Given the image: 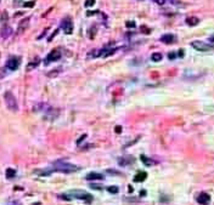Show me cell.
Masks as SVG:
<instances>
[{"label": "cell", "instance_id": "6da1fadb", "mask_svg": "<svg viewBox=\"0 0 214 205\" xmlns=\"http://www.w3.org/2000/svg\"><path fill=\"white\" fill-rule=\"evenodd\" d=\"M80 169L79 166L67 163V162H56L52 164V168L50 169L51 172L52 171H59V172H63V173H71V172H75Z\"/></svg>", "mask_w": 214, "mask_h": 205}, {"label": "cell", "instance_id": "7a4b0ae2", "mask_svg": "<svg viewBox=\"0 0 214 205\" xmlns=\"http://www.w3.org/2000/svg\"><path fill=\"white\" fill-rule=\"evenodd\" d=\"M43 110L44 113V118L46 120H54L59 117V109L56 108H52L48 104H38V107L36 108V110Z\"/></svg>", "mask_w": 214, "mask_h": 205}, {"label": "cell", "instance_id": "3957f363", "mask_svg": "<svg viewBox=\"0 0 214 205\" xmlns=\"http://www.w3.org/2000/svg\"><path fill=\"white\" fill-rule=\"evenodd\" d=\"M67 194H68V197L71 198V200L73 199V198H74V199H80V200L86 202L88 204H90V203L93 202V199H94L91 194H89L88 192L82 191V189H74V191L68 192Z\"/></svg>", "mask_w": 214, "mask_h": 205}, {"label": "cell", "instance_id": "277c9868", "mask_svg": "<svg viewBox=\"0 0 214 205\" xmlns=\"http://www.w3.org/2000/svg\"><path fill=\"white\" fill-rule=\"evenodd\" d=\"M4 100H5V103H6V107H7L10 110L16 112V110L18 109L17 101H16V98H15V96H13V94H12V92L6 91V92L4 94Z\"/></svg>", "mask_w": 214, "mask_h": 205}, {"label": "cell", "instance_id": "5b68a950", "mask_svg": "<svg viewBox=\"0 0 214 205\" xmlns=\"http://www.w3.org/2000/svg\"><path fill=\"white\" fill-rule=\"evenodd\" d=\"M191 46H192L195 50L202 51V52H204V51H211V50L214 49V45L207 44V43L201 41V40H195V41H192V43H191Z\"/></svg>", "mask_w": 214, "mask_h": 205}, {"label": "cell", "instance_id": "8992f818", "mask_svg": "<svg viewBox=\"0 0 214 205\" xmlns=\"http://www.w3.org/2000/svg\"><path fill=\"white\" fill-rule=\"evenodd\" d=\"M20 65H21V58L13 56V57H10L7 60L5 67H6V69H9V70H16V69L20 67Z\"/></svg>", "mask_w": 214, "mask_h": 205}, {"label": "cell", "instance_id": "52a82bcc", "mask_svg": "<svg viewBox=\"0 0 214 205\" xmlns=\"http://www.w3.org/2000/svg\"><path fill=\"white\" fill-rule=\"evenodd\" d=\"M61 28L63 29V32L66 34H72L73 32V22L70 17H66L61 21Z\"/></svg>", "mask_w": 214, "mask_h": 205}, {"label": "cell", "instance_id": "ba28073f", "mask_svg": "<svg viewBox=\"0 0 214 205\" xmlns=\"http://www.w3.org/2000/svg\"><path fill=\"white\" fill-rule=\"evenodd\" d=\"M62 57V54H61V51L59 50V49H55V50H52L48 56H46V60H45V63L48 65V63H50V62H55V61H59L60 58Z\"/></svg>", "mask_w": 214, "mask_h": 205}, {"label": "cell", "instance_id": "9c48e42d", "mask_svg": "<svg viewBox=\"0 0 214 205\" xmlns=\"http://www.w3.org/2000/svg\"><path fill=\"white\" fill-rule=\"evenodd\" d=\"M29 21H31V18H29V17H26V18H23V20L18 23V27H17V34H22V33L28 28V26H29Z\"/></svg>", "mask_w": 214, "mask_h": 205}, {"label": "cell", "instance_id": "30bf717a", "mask_svg": "<svg viewBox=\"0 0 214 205\" xmlns=\"http://www.w3.org/2000/svg\"><path fill=\"white\" fill-rule=\"evenodd\" d=\"M197 202H198L201 205H208L209 204V202H211V195H209L208 193L202 192V193L198 194V197H197Z\"/></svg>", "mask_w": 214, "mask_h": 205}, {"label": "cell", "instance_id": "8fae6325", "mask_svg": "<svg viewBox=\"0 0 214 205\" xmlns=\"http://www.w3.org/2000/svg\"><path fill=\"white\" fill-rule=\"evenodd\" d=\"M134 162H135V159L130 155H125V157H122V158L118 159V163H119L120 166H128V165L133 164Z\"/></svg>", "mask_w": 214, "mask_h": 205}, {"label": "cell", "instance_id": "7c38bea8", "mask_svg": "<svg viewBox=\"0 0 214 205\" xmlns=\"http://www.w3.org/2000/svg\"><path fill=\"white\" fill-rule=\"evenodd\" d=\"M11 34H12V28L9 27V26H4V27L0 29V36H1L2 39H7Z\"/></svg>", "mask_w": 214, "mask_h": 205}, {"label": "cell", "instance_id": "4fadbf2b", "mask_svg": "<svg viewBox=\"0 0 214 205\" xmlns=\"http://www.w3.org/2000/svg\"><path fill=\"white\" fill-rule=\"evenodd\" d=\"M104 175L102 173H99V172H89L86 175V180L88 181H95V180H104Z\"/></svg>", "mask_w": 214, "mask_h": 205}, {"label": "cell", "instance_id": "5bb4252c", "mask_svg": "<svg viewBox=\"0 0 214 205\" xmlns=\"http://www.w3.org/2000/svg\"><path fill=\"white\" fill-rule=\"evenodd\" d=\"M175 40H177V38L173 34H164L161 36V41L164 43V44H173Z\"/></svg>", "mask_w": 214, "mask_h": 205}, {"label": "cell", "instance_id": "9a60e30c", "mask_svg": "<svg viewBox=\"0 0 214 205\" xmlns=\"http://www.w3.org/2000/svg\"><path fill=\"white\" fill-rule=\"evenodd\" d=\"M185 22H186V24L187 26H190V27H193V26H197L198 23H200V18H197V17H187L186 20H185Z\"/></svg>", "mask_w": 214, "mask_h": 205}, {"label": "cell", "instance_id": "2e32d148", "mask_svg": "<svg viewBox=\"0 0 214 205\" xmlns=\"http://www.w3.org/2000/svg\"><path fill=\"white\" fill-rule=\"evenodd\" d=\"M146 178H147V173H146L145 171H139V172L135 175L134 181H135V182H143Z\"/></svg>", "mask_w": 214, "mask_h": 205}, {"label": "cell", "instance_id": "e0dca14e", "mask_svg": "<svg viewBox=\"0 0 214 205\" xmlns=\"http://www.w3.org/2000/svg\"><path fill=\"white\" fill-rule=\"evenodd\" d=\"M39 63H40V60L38 58V57H36L32 62H29L28 65H27V70L29 72V70H32V69H34V68H36L38 66H39Z\"/></svg>", "mask_w": 214, "mask_h": 205}, {"label": "cell", "instance_id": "ac0fdd59", "mask_svg": "<svg viewBox=\"0 0 214 205\" xmlns=\"http://www.w3.org/2000/svg\"><path fill=\"white\" fill-rule=\"evenodd\" d=\"M100 56H101V49L91 50V51L88 54V58H96V57H100Z\"/></svg>", "mask_w": 214, "mask_h": 205}, {"label": "cell", "instance_id": "d6986e66", "mask_svg": "<svg viewBox=\"0 0 214 205\" xmlns=\"http://www.w3.org/2000/svg\"><path fill=\"white\" fill-rule=\"evenodd\" d=\"M140 159L143 160V163L146 165V166H151V165H153V164H155V162H153L152 159L147 158L146 155H141V157H140Z\"/></svg>", "mask_w": 214, "mask_h": 205}, {"label": "cell", "instance_id": "ffe728a7", "mask_svg": "<svg viewBox=\"0 0 214 205\" xmlns=\"http://www.w3.org/2000/svg\"><path fill=\"white\" fill-rule=\"evenodd\" d=\"M162 58H163V56H162L161 52H155V54L151 55V60L153 62H159V61H162Z\"/></svg>", "mask_w": 214, "mask_h": 205}, {"label": "cell", "instance_id": "44dd1931", "mask_svg": "<svg viewBox=\"0 0 214 205\" xmlns=\"http://www.w3.org/2000/svg\"><path fill=\"white\" fill-rule=\"evenodd\" d=\"M15 176H16V170H15V169H10V168H9V169L6 170V177H7V178H12V177H15Z\"/></svg>", "mask_w": 214, "mask_h": 205}, {"label": "cell", "instance_id": "7402d4cb", "mask_svg": "<svg viewBox=\"0 0 214 205\" xmlns=\"http://www.w3.org/2000/svg\"><path fill=\"white\" fill-rule=\"evenodd\" d=\"M60 73H61V69L57 68V69H55V70H51V72H49L48 76H49V78H55V76H57Z\"/></svg>", "mask_w": 214, "mask_h": 205}, {"label": "cell", "instance_id": "603a6c76", "mask_svg": "<svg viewBox=\"0 0 214 205\" xmlns=\"http://www.w3.org/2000/svg\"><path fill=\"white\" fill-rule=\"evenodd\" d=\"M107 191H108L109 193H112V194H117V193L119 192V189H118L117 186H109V187H107Z\"/></svg>", "mask_w": 214, "mask_h": 205}, {"label": "cell", "instance_id": "cb8c5ba5", "mask_svg": "<svg viewBox=\"0 0 214 205\" xmlns=\"http://www.w3.org/2000/svg\"><path fill=\"white\" fill-rule=\"evenodd\" d=\"M95 34H96V27H91V28L89 29V38H90V39H94Z\"/></svg>", "mask_w": 214, "mask_h": 205}, {"label": "cell", "instance_id": "d4e9b609", "mask_svg": "<svg viewBox=\"0 0 214 205\" xmlns=\"http://www.w3.org/2000/svg\"><path fill=\"white\" fill-rule=\"evenodd\" d=\"M89 186H90V188H93V189H97V191H101V189L104 188L102 184H96V183H90Z\"/></svg>", "mask_w": 214, "mask_h": 205}, {"label": "cell", "instance_id": "484cf974", "mask_svg": "<svg viewBox=\"0 0 214 205\" xmlns=\"http://www.w3.org/2000/svg\"><path fill=\"white\" fill-rule=\"evenodd\" d=\"M6 76V67H1L0 68V79H4Z\"/></svg>", "mask_w": 214, "mask_h": 205}, {"label": "cell", "instance_id": "4316f807", "mask_svg": "<svg viewBox=\"0 0 214 205\" xmlns=\"http://www.w3.org/2000/svg\"><path fill=\"white\" fill-rule=\"evenodd\" d=\"M36 5V1H27V2H23V6L24 7H33Z\"/></svg>", "mask_w": 214, "mask_h": 205}, {"label": "cell", "instance_id": "83f0119b", "mask_svg": "<svg viewBox=\"0 0 214 205\" xmlns=\"http://www.w3.org/2000/svg\"><path fill=\"white\" fill-rule=\"evenodd\" d=\"M0 21H1L2 23L7 21V12H6V11H4V12H2V15H1V20H0Z\"/></svg>", "mask_w": 214, "mask_h": 205}, {"label": "cell", "instance_id": "f1b7e54d", "mask_svg": "<svg viewBox=\"0 0 214 205\" xmlns=\"http://www.w3.org/2000/svg\"><path fill=\"white\" fill-rule=\"evenodd\" d=\"M125 26H127L128 28H134V27H135V22H134V21H128V22L125 23Z\"/></svg>", "mask_w": 214, "mask_h": 205}, {"label": "cell", "instance_id": "f546056e", "mask_svg": "<svg viewBox=\"0 0 214 205\" xmlns=\"http://www.w3.org/2000/svg\"><path fill=\"white\" fill-rule=\"evenodd\" d=\"M95 4V0H85V6L86 7H90Z\"/></svg>", "mask_w": 214, "mask_h": 205}, {"label": "cell", "instance_id": "4dcf8cb0", "mask_svg": "<svg viewBox=\"0 0 214 205\" xmlns=\"http://www.w3.org/2000/svg\"><path fill=\"white\" fill-rule=\"evenodd\" d=\"M168 57H169V60H174L177 57V54L175 52H170V54H168Z\"/></svg>", "mask_w": 214, "mask_h": 205}, {"label": "cell", "instance_id": "1f68e13d", "mask_svg": "<svg viewBox=\"0 0 214 205\" xmlns=\"http://www.w3.org/2000/svg\"><path fill=\"white\" fill-rule=\"evenodd\" d=\"M153 1H155L156 4H158V5H164L167 0H153Z\"/></svg>", "mask_w": 214, "mask_h": 205}, {"label": "cell", "instance_id": "d6a6232c", "mask_svg": "<svg viewBox=\"0 0 214 205\" xmlns=\"http://www.w3.org/2000/svg\"><path fill=\"white\" fill-rule=\"evenodd\" d=\"M85 138H86V135H83V136H82L79 140H78V141H77V144H80V142H82L83 140H85Z\"/></svg>", "mask_w": 214, "mask_h": 205}, {"label": "cell", "instance_id": "836d02e7", "mask_svg": "<svg viewBox=\"0 0 214 205\" xmlns=\"http://www.w3.org/2000/svg\"><path fill=\"white\" fill-rule=\"evenodd\" d=\"M114 131L117 132V134H119V132H122V126H116V129H114Z\"/></svg>", "mask_w": 214, "mask_h": 205}, {"label": "cell", "instance_id": "e575fe53", "mask_svg": "<svg viewBox=\"0 0 214 205\" xmlns=\"http://www.w3.org/2000/svg\"><path fill=\"white\" fill-rule=\"evenodd\" d=\"M141 29H143V33H146V34H148V33L151 32L150 29H147V27H141Z\"/></svg>", "mask_w": 214, "mask_h": 205}, {"label": "cell", "instance_id": "d590c367", "mask_svg": "<svg viewBox=\"0 0 214 205\" xmlns=\"http://www.w3.org/2000/svg\"><path fill=\"white\" fill-rule=\"evenodd\" d=\"M57 32H59V29H57V31H55V33H54V34L51 35V36H50V38H49V39H48V40H49V41H51V40H52V38H54V36H55V35L57 34Z\"/></svg>", "mask_w": 214, "mask_h": 205}, {"label": "cell", "instance_id": "8d00e7d4", "mask_svg": "<svg viewBox=\"0 0 214 205\" xmlns=\"http://www.w3.org/2000/svg\"><path fill=\"white\" fill-rule=\"evenodd\" d=\"M140 195H146V191H141V192H140Z\"/></svg>", "mask_w": 214, "mask_h": 205}, {"label": "cell", "instance_id": "74e56055", "mask_svg": "<svg viewBox=\"0 0 214 205\" xmlns=\"http://www.w3.org/2000/svg\"><path fill=\"white\" fill-rule=\"evenodd\" d=\"M209 40H211V41H212V43H214V34L212 35V36H211V38H209Z\"/></svg>", "mask_w": 214, "mask_h": 205}, {"label": "cell", "instance_id": "f35d334b", "mask_svg": "<svg viewBox=\"0 0 214 205\" xmlns=\"http://www.w3.org/2000/svg\"><path fill=\"white\" fill-rule=\"evenodd\" d=\"M182 55H184V51L180 50V51H179V56H182Z\"/></svg>", "mask_w": 214, "mask_h": 205}, {"label": "cell", "instance_id": "ab89813d", "mask_svg": "<svg viewBox=\"0 0 214 205\" xmlns=\"http://www.w3.org/2000/svg\"><path fill=\"white\" fill-rule=\"evenodd\" d=\"M13 205H18V204H13Z\"/></svg>", "mask_w": 214, "mask_h": 205}]
</instances>
